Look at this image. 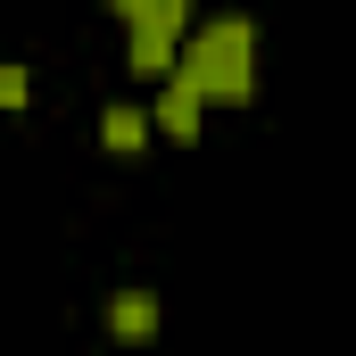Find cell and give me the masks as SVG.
<instances>
[{"mask_svg": "<svg viewBox=\"0 0 356 356\" xmlns=\"http://www.w3.org/2000/svg\"><path fill=\"white\" fill-rule=\"evenodd\" d=\"M249 50H257V25H249V17H224V25H207V33L191 42V58H175V75L199 83L207 99H224V108H241V99L257 91Z\"/></svg>", "mask_w": 356, "mask_h": 356, "instance_id": "1", "label": "cell"}, {"mask_svg": "<svg viewBox=\"0 0 356 356\" xmlns=\"http://www.w3.org/2000/svg\"><path fill=\"white\" fill-rule=\"evenodd\" d=\"M108 332H116L124 348H149V340H158V298H149V290H116V298H108Z\"/></svg>", "mask_w": 356, "mask_h": 356, "instance_id": "2", "label": "cell"}, {"mask_svg": "<svg viewBox=\"0 0 356 356\" xmlns=\"http://www.w3.org/2000/svg\"><path fill=\"white\" fill-rule=\"evenodd\" d=\"M199 99H207V91L199 83H166V99H158V133H166V141H199Z\"/></svg>", "mask_w": 356, "mask_h": 356, "instance_id": "3", "label": "cell"}, {"mask_svg": "<svg viewBox=\"0 0 356 356\" xmlns=\"http://www.w3.org/2000/svg\"><path fill=\"white\" fill-rule=\"evenodd\" d=\"M99 141H108L116 158H133V149L149 141V116H141V108H108V116H99Z\"/></svg>", "mask_w": 356, "mask_h": 356, "instance_id": "4", "label": "cell"}, {"mask_svg": "<svg viewBox=\"0 0 356 356\" xmlns=\"http://www.w3.org/2000/svg\"><path fill=\"white\" fill-rule=\"evenodd\" d=\"M25 91H33L25 67H0V108H25Z\"/></svg>", "mask_w": 356, "mask_h": 356, "instance_id": "5", "label": "cell"}]
</instances>
